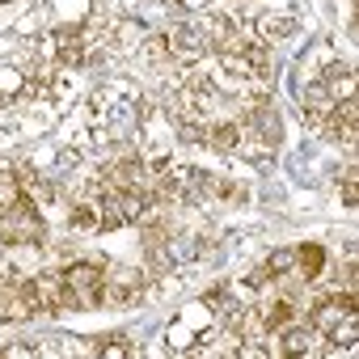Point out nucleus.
Here are the masks:
<instances>
[{"label": "nucleus", "instance_id": "nucleus-1", "mask_svg": "<svg viewBox=\"0 0 359 359\" xmlns=\"http://www.w3.org/2000/svg\"><path fill=\"white\" fill-rule=\"evenodd\" d=\"M64 283V309H97L106 300V271L93 262H72L68 271H60Z\"/></svg>", "mask_w": 359, "mask_h": 359}, {"label": "nucleus", "instance_id": "nucleus-2", "mask_svg": "<svg viewBox=\"0 0 359 359\" xmlns=\"http://www.w3.org/2000/svg\"><path fill=\"white\" fill-rule=\"evenodd\" d=\"M85 47H89V39H85V26H55L51 34H47V43H43V55L47 60H55L60 68H85Z\"/></svg>", "mask_w": 359, "mask_h": 359}, {"label": "nucleus", "instance_id": "nucleus-3", "mask_svg": "<svg viewBox=\"0 0 359 359\" xmlns=\"http://www.w3.org/2000/svg\"><path fill=\"white\" fill-rule=\"evenodd\" d=\"M203 317H216V313L199 300V304H191V309H187L182 317H177V321H169V330H165L169 346H173V351H187L191 342H199V321H203Z\"/></svg>", "mask_w": 359, "mask_h": 359}, {"label": "nucleus", "instance_id": "nucleus-4", "mask_svg": "<svg viewBox=\"0 0 359 359\" xmlns=\"http://www.w3.org/2000/svg\"><path fill=\"white\" fill-rule=\"evenodd\" d=\"M140 97V89L131 85V81H123V76H114V81H106L93 97H89V118L97 123L102 114H110L114 106H123V102H135Z\"/></svg>", "mask_w": 359, "mask_h": 359}, {"label": "nucleus", "instance_id": "nucleus-5", "mask_svg": "<svg viewBox=\"0 0 359 359\" xmlns=\"http://www.w3.org/2000/svg\"><path fill=\"white\" fill-rule=\"evenodd\" d=\"M165 43H169V55H182V60H199L203 51H208V34L199 30V26H191V22H177L169 34H165Z\"/></svg>", "mask_w": 359, "mask_h": 359}, {"label": "nucleus", "instance_id": "nucleus-6", "mask_svg": "<svg viewBox=\"0 0 359 359\" xmlns=\"http://www.w3.org/2000/svg\"><path fill=\"white\" fill-rule=\"evenodd\" d=\"M144 296V271H131V266H118L106 275V300L110 304H131Z\"/></svg>", "mask_w": 359, "mask_h": 359}, {"label": "nucleus", "instance_id": "nucleus-7", "mask_svg": "<svg viewBox=\"0 0 359 359\" xmlns=\"http://www.w3.org/2000/svg\"><path fill=\"white\" fill-rule=\"evenodd\" d=\"M279 338V346L271 342V355H287V359H304V355H317V330L313 325H287V330H279L275 334Z\"/></svg>", "mask_w": 359, "mask_h": 359}, {"label": "nucleus", "instance_id": "nucleus-8", "mask_svg": "<svg viewBox=\"0 0 359 359\" xmlns=\"http://www.w3.org/2000/svg\"><path fill=\"white\" fill-rule=\"evenodd\" d=\"M152 203H156V195H152V191H144V187L114 191V208H118L123 224H144V220L152 216Z\"/></svg>", "mask_w": 359, "mask_h": 359}, {"label": "nucleus", "instance_id": "nucleus-9", "mask_svg": "<svg viewBox=\"0 0 359 359\" xmlns=\"http://www.w3.org/2000/svg\"><path fill=\"white\" fill-rule=\"evenodd\" d=\"M346 313H355V292H351V287H346V292H338V296H330V300H321V304L313 309V321H309V325L330 334Z\"/></svg>", "mask_w": 359, "mask_h": 359}, {"label": "nucleus", "instance_id": "nucleus-10", "mask_svg": "<svg viewBox=\"0 0 359 359\" xmlns=\"http://www.w3.org/2000/svg\"><path fill=\"white\" fill-rule=\"evenodd\" d=\"M334 110H338V102L330 97V89H325L321 81H309V85H304V118H309L313 127H321Z\"/></svg>", "mask_w": 359, "mask_h": 359}, {"label": "nucleus", "instance_id": "nucleus-11", "mask_svg": "<svg viewBox=\"0 0 359 359\" xmlns=\"http://www.w3.org/2000/svg\"><path fill=\"white\" fill-rule=\"evenodd\" d=\"M254 34H258L266 47H275L279 39H292V34H296V18H292V13H262V18L254 22Z\"/></svg>", "mask_w": 359, "mask_h": 359}, {"label": "nucleus", "instance_id": "nucleus-12", "mask_svg": "<svg viewBox=\"0 0 359 359\" xmlns=\"http://www.w3.org/2000/svg\"><path fill=\"white\" fill-rule=\"evenodd\" d=\"M317 81L330 89V97H334V102H351V97H355V76H351V68H346V64H338V60H330V64H325V72H321Z\"/></svg>", "mask_w": 359, "mask_h": 359}, {"label": "nucleus", "instance_id": "nucleus-13", "mask_svg": "<svg viewBox=\"0 0 359 359\" xmlns=\"http://www.w3.org/2000/svg\"><path fill=\"white\" fill-rule=\"evenodd\" d=\"M165 254H169V262H195L208 254V241L195 233H177V237H165Z\"/></svg>", "mask_w": 359, "mask_h": 359}, {"label": "nucleus", "instance_id": "nucleus-14", "mask_svg": "<svg viewBox=\"0 0 359 359\" xmlns=\"http://www.w3.org/2000/svg\"><path fill=\"white\" fill-rule=\"evenodd\" d=\"M114 51H140V43L148 39V30H144V22L140 18H123V22H114Z\"/></svg>", "mask_w": 359, "mask_h": 359}, {"label": "nucleus", "instance_id": "nucleus-15", "mask_svg": "<svg viewBox=\"0 0 359 359\" xmlns=\"http://www.w3.org/2000/svg\"><path fill=\"white\" fill-rule=\"evenodd\" d=\"M68 229H72V233H102V208L89 203V199L72 203V212H68Z\"/></svg>", "mask_w": 359, "mask_h": 359}, {"label": "nucleus", "instance_id": "nucleus-16", "mask_svg": "<svg viewBox=\"0 0 359 359\" xmlns=\"http://www.w3.org/2000/svg\"><path fill=\"white\" fill-rule=\"evenodd\" d=\"M258 317H262V330L275 338L279 330H287L292 321H296V304L292 300H275V304H266V309H258Z\"/></svg>", "mask_w": 359, "mask_h": 359}, {"label": "nucleus", "instance_id": "nucleus-17", "mask_svg": "<svg viewBox=\"0 0 359 359\" xmlns=\"http://www.w3.org/2000/svg\"><path fill=\"white\" fill-rule=\"evenodd\" d=\"M321 271H325V250H321L317 241L300 245V250H296V275H304V279L313 283V279H321Z\"/></svg>", "mask_w": 359, "mask_h": 359}, {"label": "nucleus", "instance_id": "nucleus-18", "mask_svg": "<svg viewBox=\"0 0 359 359\" xmlns=\"http://www.w3.org/2000/svg\"><path fill=\"white\" fill-rule=\"evenodd\" d=\"M26 89H30V81H26L22 68H13V64L0 68V102H18Z\"/></svg>", "mask_w": 359, "mask_h": 359}, {"label": "nucleus", "instance_id": "nucleus-19", "mask_svg": "<svg viewBox=\"0 0 359 359\" xmlns=\"http://www.w3.org/2000/svg\"><path fill=\"white\" fill-rule=\"evenodd\" d=\"M330 338L338 342V346H334V355H342V351L351 355V351H355V338H359V317H355V313H346V317L330 330Z\"/></svg>", "mask_w": 359, "mask_h": 359}, {"label": "nucleus", "instance_id": "nucleus-20", "mask_svg": "<svg viewBox=\"0 0 359 359\" xmlns=\"http://www.w3.org/2000/svg\"><path fill=\"white\" fill-rule=\"evenodd\" d=\"M85 342H89V351L102 355V359H131V355H135V346H131L127 338H85Z\"/></svg>", "mask_w": 359, "mask_h": 359}, {"label": "nucleus", "instance_id": "nucleus-21", "mask_svg": "<svg viewBox=\"0 0 359 359\" xmlns=\"http://www.w3.org/2000/svg\"><path fill=\"white\" fill-rule=\"evenodd\" d=\"M208 144H212L216 152H237V144H241V123H220V127H212V131H208Z\"/></svg>", "mask_w": 359, "mask_h": 359}, {"label": "nucleus", "instance_id": "nucleus-22", "mask_svg": "<svg viewBox=\"0 0 359 359\" xmlns=\"http://www.w3.org/2000/svg\"><path fill=\"white\" fill-rule=\"evenodd\" d=\"M266 271H271V279H287V275H296V250H292V245H279V250L266 258Z\"/></svg>", "mask_w": 359, "mask_h": 359}, {"label": "nucleus", "instance_id": "nucleus-23", "mask_svg": "<svg viewBox=\"0 0 359 359\" xmlns=\"http://www.w3.org/2000/svg\"><path fill=\"white\" fill-rule=\"evenodd\" d=\"M140 55H144L148 64H161V60L169 55V43H165V34H148V39L140 43Z\"/></svg>", "mask_w": 359, "mask_h": 359}, {"label": "nucleus", "instance_id": "nucleus-24", "mask_svg": "<svg viewBox=\"0 0 359 359\" xmlns=\"http://www.w3.org/2000/svg\"><path fill=\"white\" fill-rule=\"evenodd\" d=\"M233 355H241V359H266L271 346H262V342H254V338H241V346H237Z\"/></svg>", "mask_w": 359, "mask_h": 359}, {"label": "nucleus", "instance_id": "nucleus-25", "mask_svg": "<svg viewBox=\"0 0 359 359\" xmlns=\"http://www.w3.org/2000/svg\"><path fill=\"white\" fill-rule=\"evenodd\" d=\"M342 203H346V208H355V203H359V173H355V169H346V182H342Z\"/></svg>", "mask_w": 359, "mask_h": 359}, {"label": "nucleus", "instance_id": "nucleus-26", "mask_svg": "<svg viewBox=\"0 0 359 359\" xmlns=\"http://www.w3.org/2000/svg\"><path fill=\"white\" fill-rule=\"evenodd\" d=\"M39 346H26V342H9L5 351H0V359H34Z\"/></svg>", "mask_w": 359, "mask_h": 359}, {"label": "nucleus", "instance_id": "nucleus-27", "mask_svg": "<svg viewBox=\"0 0 359 359\" xmlns=\"http://www.w3.org/2000/svg\"><path fill=\"white\" fill-rule=\"evenodd\" d=\"M76 165H81V152L64 148V152H60V161H55V173H60V177H68V169H76Z\"/></svg>", "mask_w": 359, "mask_h": 359}, {"label": "nucleus", "instance_id": "nucleus-28", "mask_svg": "<svg viewBox=\"0 0 359 359\" xmlns=\"http://www.w3.org/2000/svg\"><path fill=\"white\" fill-rule=\"evenodd\" d=\"M173 5H182V9H191V13H203L208 5H216V0H173Z\"/></svg>", "mask_w": 359, "mask_h": 359}, {"label": "nucleus", "instance_id": "nucleus-29", "mask_svg": "<svg viewBox=\"0 0 359 359\" xmlns=\"http://www.w3.org/2000/svg\"><path fill=\"white\" fill-rule=\"evenodd\" d=\"M0 5H13V0H0Z\"/></svg>", "mask_w": 359, "mask_h": 359}]
</instances>
